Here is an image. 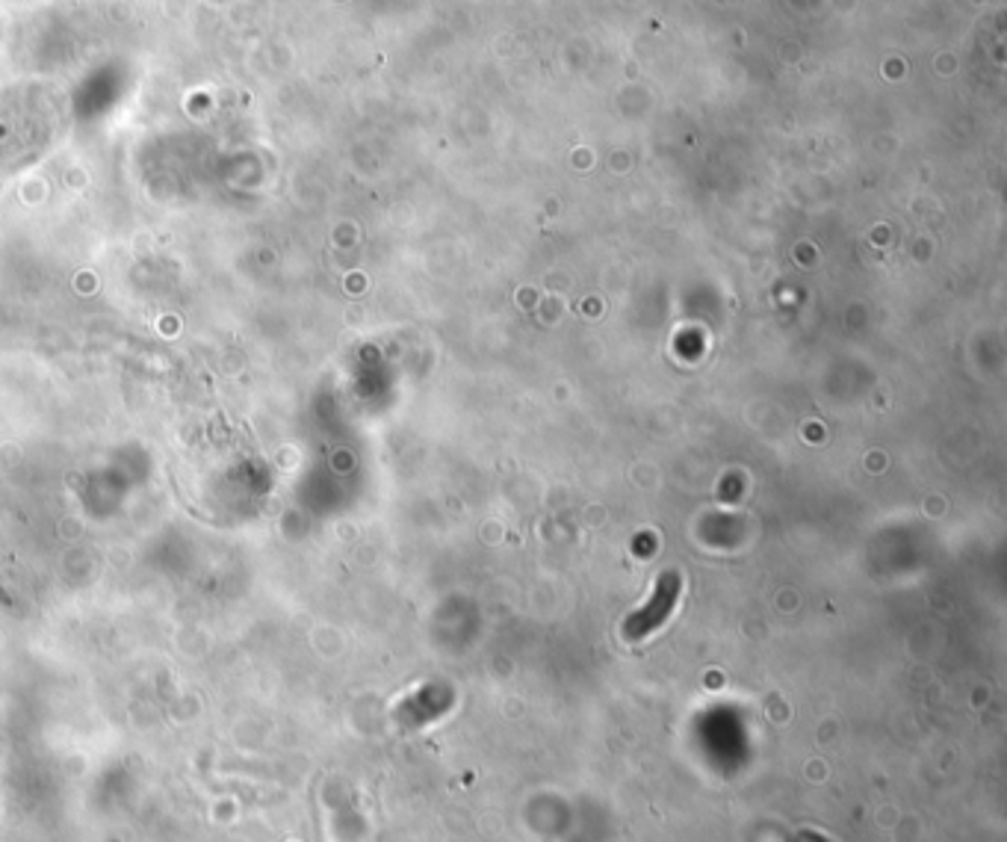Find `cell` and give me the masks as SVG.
Instances as JSON below:
<instances>
[{
    "mask_svg": "<svg viewBox=\"0 0 1007 842\" xmlns=\"http://www.w3.org/2000/svg\"><path fill=\"white\" fill-rule=\"evenodd\" d=\"M679 597V577L677 574H665L660 579V586L653 591L651 604L639 609V612L632 615L626 627H623V636L630 641H639L644 636H651L653 630H660L662 623L668 621V615L674 612V606H677Z\"/></svg>",
    "mask_w": 1007,
    "mask_h": 842,
    "instance_id": "cell-1",
    "label": "cell"
}]
</instances>
